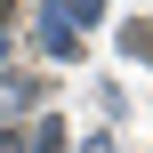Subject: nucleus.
<instances>
[{"label": "nucleus", "mask_w": 153, "mask_h": 153, "mask_svg": "<svg viewBox=\"0 0 153 153\" xmlns=\"http://www.w3.org/2000/svg\"><path fill=\"white\" fill-rule=\"evenodd\" d=\"M0 153H16V137H0Z\"/></svg>", "instance_id": "3"}, {"label": "nucleus", "mask_w": 153, "mask_h": 153, "mask_svg": "<svg viewBox=\"0 0 153 153\" xmlns=\"http://www.w3.org/2000/svg\"><path fill=\"white\" fill-rule=\"evenodd\" d=\"M121 48L129 56H153V24H121Z\"/></svg>", "instance_id": "1"}, {"label": "nucleus", "mask_w": 153, "mask_h": 153, "mask_svg": "<svg viewBox=\"0 0 153 153\" xmlns=\"http://www.w3.org/2000/svg\"><path fill=\"white\" fill-rule=\"evenodd\" d=\"M8 16H16V0H0V24H8Z\"/></svg>", "instance_id": "2"}]
</instances>
